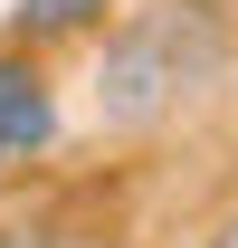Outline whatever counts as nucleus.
<instances>
[{
    "instance_id": "1",
    "label": "nucleus",
    "mask_w": 238,
    "mask_h": 248,
    "mask_svg": "<svg viewBox=\"0 0 238 248\" xmlns=\"http://www.w3.org/2000/svg\"><path fill=\"white\" fill-rule=\"evenodd\" d=\"M209 67H219V19H209L200 0H172V10H134L115 38H105V58H95V115L124 124V134H143L181 105V95L209 86Z\"/></svg>"
},
{
    "instance_id": "3",
    "label": "nucleus",
    "mask_w": 238,
    "mask_h": 248,
    "mask_svg": "<svg viewBox=\"0 0 238 248\" xmlns=\"http://www.w3.org/2000/svg\"><path fill=\"white\" fill-rule=\"evenodd\" d=\"M115 0H19L10 10V38L19 48H48V38H76V29H95Z\"/></svg>"
},
{
    "instance_id": "5",
    "label": "nucleus",
    "mask_w": 238,
    "mask_h": 248,
    "mask_svg": "<svg viewBox=\"0 0 238 248\" xmlns=\"http://www.w3.org/2000/svg\"><path fill=\"white\" fill-rule=\"evenodd\" d=\"M10 172H19V153H10V143H0V182H10Z\"/></svg>"
},
{
    "instance_id": "2",
    "label": "nucleus",
    "mask_w": 238,
    "mask_h": 248,
    "mask_svg": "<svg viewBox=\"0 0 238 248\" xmlns=\"http://www.w3.org/2000/svg\"><path fill=\"white\" fill-rule=\"evenodd\" d=\"M0 143L19 162H38L48 143H58V86L38 77L29 48H0Z\"/></svg>"
},
{
    "instance_id": "4",
    "label": "nucleus",
    "mask_w": 238,
    "mask_h": 248,
    "mask_svg": "<svg viewBox=\"0 0 238 248\" xmlns=\"http://www.w3.org/2000/svg\"><path fill=\"white\" fill-rule=\"evenodd\" d=\"M209 248H238V210H229V219H219V229H209Z\"/></svg>"
}]
</instances>
